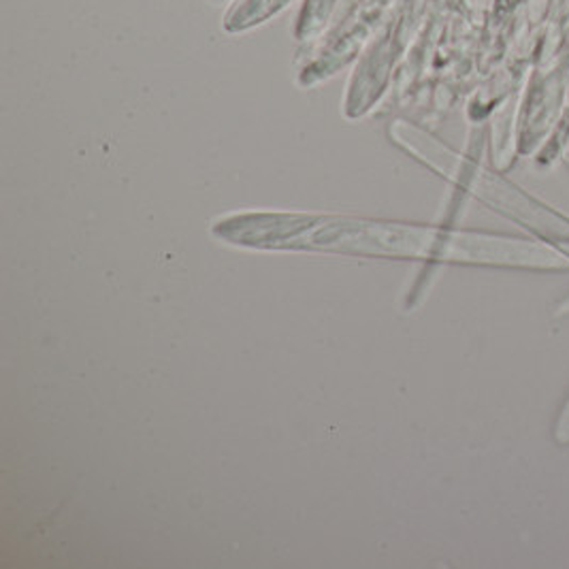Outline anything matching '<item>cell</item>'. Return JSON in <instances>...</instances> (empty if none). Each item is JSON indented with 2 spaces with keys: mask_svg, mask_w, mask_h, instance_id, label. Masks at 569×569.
Wrapping results in <instances>:
<instances>
[{
  "mask_svg": "<svg viewBox=\"0 0 569 569\" xmlns=\"http://www.w3.org/2000/svg\"><path fill=\"white\" fill-rule=\"evenodd\" d=\"M552 441L557 446H569V392L566 401H563V406H561V410H559V415H557V420H555Z\"/></svg>",
  "mask_w": 569,
  "mask_h": 569,
  "instance_id": "obj_1",
  "label": "cell"
}]
</instances>
